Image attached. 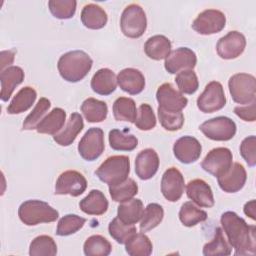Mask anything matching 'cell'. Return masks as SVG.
Returning a JSON list of instances; mask_svg holds the SVG:
<instances>
[{
  "label": "cell",
  "mask_w": 256,
  "mask_h": 256,
  "mask_svg": "<svg viewBox=\"0 0 256 256\" xmlns=\"http://www.w3.org/2000/svg\"><path fill=\"white\" fill-rule=\"evenodd\" d=\"M196 63L197 56L193 50L188 47H179L166 57L164 67L168 73L176 74L183 70H193Z\"/></svg>",
  "instance_id": "obj_14"
},
{
  "label": "cell",
  "mask_w": 256,
  "mask_h": 256,
  "mask_svg": "<svg viewBox=\"0 0 256 256\" xmlns=\"http://www.w3.org/2000/svg\"><path fill=\"white\" fill-rule=\"evenodd\" d=\"M247 179L246 170L242 164L232 163L229 170L223 175L217 177L219 187L226 193H235L240 191Z\"/></svg>",
  "instance_id": "obj_18"
},
{
  "label": "cell",
  "mask_w": 256,
  "mask_h": 256,
  "mask_svg": "<svg viewBox=\"0 0 256 256\" xmlns=\"http://www.w3.org/2000/svg\"><path fill=\"white\" fill-rule=\"evenodd\" d=\"M117 84L124 92L137 95L145 88V77L138 69L125 68L118 73Z\"/></svg>",
  "instance_id": "obj_21"
},
{
  "label": "cell",
  "mask_w": 256,
  "mask_h": 256,
  "mask_svg": "<svg viewBox=\"0 0 256 256\" xmlns=\"http://www.w3.org/2000/svg\"><path fill=\"white\" fill-rule=\"evenodd\" d=\"M246 47L245 36L238 31H230L221 37L216 44L217 54L226 60L239 57Z\"/></svg>",
  "instance_id": "obj_16"
},
{
  "label": "cell",
  "mask_w": 256,
  "mask_h": 256,
  "mask_svg": "<svg viewBox=\"0 0 256 256\" xmlns=\"http://www.w3.org/2000/svg\"><path fill=\"white\" fill-rule=\"evenodd\" d=\"M20 220L27 226H35L40 223L54 222L59 217V212L48 203L41 200L24 201L18 209Z\"/></svg>",
  "instance_id": "obj_3"
},
{
  "label": "cell",
  "mask_w": 256,
  "mask_h": 256,
  "mask_svg": "<svg viewBox=\"0 0 256 256\" xmlns=\"http://www.w3.org/2000/svg\"><path fill=\"white\" fill-rule=\"evenodd\" d=\"M159 157L152 148H146L138 153L135 158V172L141 180L151 179L158 171Z\"/></svg>",
  "instance_id": "obj_19"
},
{
  "label": "cell",
  "mask_w": 256,
  "mask_h": 256,
  "mask_svg": "<svg viewBox=\"0 0 256 256\" xmlns=\"http://www.w3.org/2000/svg\"><path fill=\"white\" fill-rule=\"evenodd\" d=\"M184 177L176 167H170L163 173L161 179V192L166 200L169 202L178 201L184 193Z\"/></svg>",
  "instance_id": "obj_15"
},
{
  "label": "cell",
  "mask_w": 256,
  "mask_h": 256,
  "mask_svg": "<svg viewBox=\"0 0 256 256\" xmlns=\"http://www.w3.org/2000/svg\"><path fill=\"white\" fill-rule=\"evenodd\" d=\"M144 212V206L140 199L132 198L122 202L117 209V217L125 224L134 225L141 220Z\"/></svg>",
  "instance_id": "obj_30"
},
{
  "label": "cell",
  "mask_w": 256,
  "mask_h": 256,
  "mask_svg": "<svg viewBox=\"0 0 256 256\" xmlns=\"http://www.w3.org/2000/svg\"><path fill=\"white\" fill-rule=\"evenodd\" d=\"M233 155L226 147H217L210 150L201 162V167L209 174L219 177L226 173L232 165Z\"/></svg>",
  "instance_id": "obj_10"
},
{
  "label": "cell",
  "mask_w": 256,
  "mask_h": 256,
  "mask_svg": "<svg viewBox=\"0 0 256 256\" xmlns=\"http://www.w3.org/2000/svg\"><path fill=\"white\" fill-rule=\"evenodd\" d=\"M81 21L86 28L98 30L107 24L108 16L102 7L94 3H89L81 11Z\"/></svg>",
  "instance_id": "obj_27"
},
{
  "label": "cell",
  "mask_w": 256,
  "mask_h": 256,
  "mask_svg": "<svg viewBox=\"0 0 256 256\" xmlns=\"http://www.w3.org/2000/svg\"><path fill=\"white\" fill-rule=\"evenodd\" d=\"M186 194L193 203L200 207L211 208L214 206V196L211 187L202 179H193L186 185Z\"/></svg>",
  "instance_id": "obj_20"
},
{
  "label": "cell",
  "mask_w": 256,
  "mask_h": 256,
  "mask_svg": "<svg viewBox=\"0 0 256 256\" xmlns=\"http://www.w3.org/2000/svg\"><path fill=\"white\" fill-rule=\"evenodd\" d=\"M109 144L116 151H132L138 145L136 136L119 129H112L109 132Z\"/></svg>",
  "instance_id": "obj_34"
},
{
  "label": "cell",
  "mask_w": 256,
  "mask_h": 256,
  "mask_svg": "<svg viewBox=\"0 0 256 256\" xmlns=\"http://www.w3.org/2000/svg\"><path fill=\"white\" fill-rule=\"evenodd\" d=\"M226 105L223 86L218 81L209 82L197 98V107L203 113H213Z\"/></svg>",
  "instance_id": "obj_9"
},
{
  "label": "cell",
  "mask_w": 256,
  "mask_h": 256,
  "mask_svg": "<svg viewBox=\"0 0 256 256\" xmlns=\"http://www.w3.org/2000/svg\"><path fill=\"white\" fill-rule=\"evenodd\" d=\"M81 112L88 122L98 123L106 119L108 107L106 102L90 97L85 99L81 104Z\"/></svg>",
  "instance_id": "obj_31"
},
{
  "label": "cell",
  "mask_w": 256,
  "mask_h": 256,
  "mask_svg": "<svg viewBox=\"0 0 256 256\" xmlns=\"http://www.w3.org/2000/svg\"><path fill=\"white\" fill-rule=\"evenodd\" d=\"M226 25L225 14L217 9L202 11L192 23V28L201 35H211L220 32Z\"/></svg>",
  "instance_id": "obj_11"
},
{
  "label": "cell",
  "mask_w": 256,
  "mask_h": 256,
  "mask_svg": "<svg viewBox=\"0 0 256 256\" xmlns=\"http://www.w3.org/2000/svg\"><path fill=\"white\" fill-rule=\"evenodd\" d=\"M108 200L101 192L97 189H92L86 197H84L79 202V207L81 211L88 215H102L108 209Z\"/></svg>",
  "instance_id": "obj_25"
},
{
  "label": "cell",
  "mask_w": 256,
  "mask_h": 256,
  "mask_svg": "<svg viewBox=\"0 0 256 256\" xmlns=\"http://www.w3.org/2000/svg\"><path fill=\"white\" fill-rule=\"evenodd\" d=\"M255 203H256L255 200L252 199L249 202L245 203L244 208H243L245 215L250 217L252 220L256 219V204Z\"/></svg>",
  "instance_id": "obj_51"
},
{
  "label": "cell",
  "mask_w": 256,
  "mask_h": 256,
  "mask_svg": "<svg viewBox=\"0 0 256 256\" xmlns=\"http://www.w3.org/2000/svg\"><path fill=\"white\" fill-rule=\"evenodd\" d=\"M171 41L164 35H154L147 39L144 44L145 54L153 60L166 59L171 52Z\"/></svg>",
  "instance_id": "obj_28"
},
{
  "label": "cell",
  "mask_w": 256,
  "mask_h": 256,
  "mask_svg": "<svg viewBox=\"0 0 256 256\" xmlns=\"http://www.w3.org/2000/svg\"><path fill=\"white\" fill-rule=\"evenodd\" d=\"M158 117L160 124L167 131H177L184 124V115L180 112H169L158 107Z\"/></svg>",
  "instance_id": "obj_46"
},
{
  "label": "cell",
  "mask_w": 256,
  "mask_h": 256,
  "mask_svg": "<svg viewBox=\"0 0 256 256\" xmlns=\"http://www.w3.org/2000/svg\"><path fill=\"white\" fill-rule=\"evenodd\" d=\"M220 222L229 244L235 250V255L255 254L256 228L254 225H248L243 218L233 211L224 212L221 215Z\"/></svg>",
  "instance_id": "obj_1"
},
{
  "label": "cell",
  "mask_w": 256,
  "mask_h": 256,
  "mask_svg": "<svg viewBox=\"0 0 256 256\" xmlns=\"http://www.w3.org/2000/svg\"><path fill=\"white\" fill-rule=\"evenodd\" d=\"M77 2L75 0H50L48 7L57 19H70L74 16Z\"/></svg>",
  "instance_id": "obj_45"
},
{
  "label": "cell",
  "mask_w": 256,
  "mask_h": 256,
  "mask_svg": "<svg viewBox=\"0 0 256 256\" xmlns=\"http://www.w3.org/2000/svg\"><path fill=\"white\" fill-rule=\"evenodd\" d=\"M37 98V92L33 87L25 86L21 88L11 100L7 107L9 114H20L32 107Z\"/></svg>",
  "instance_id": "obj_29"
},
{
  "label": "cell",
  "mask_w": 256,
  "mask_h": 256,
  "mask_svg": "<svg viewBox=\"0 0 256 256\" xmlns=\"http://www.w3.org/2000/svg\"><path fill=\"white\" fill-rule=\"evenodd\" d=\"M117 87V76L109 68H101L91 79L92 90L99 95H110Z\"/></svg>",
  "instance_id": "obj_24"
},
{
  "label": "cell",
  "mask_w": 256,
  "mask_h": 256,
  "mask_svg": "<svg viewBox=\"0 0 256 256\" xmlns=\"http://www.w3.org/2000/svg\"><path fill=\"white\" fill-rule=\"evenodd\" d=\"M51 106V102L49 99L42 97L38 100L37 104L35 105L34 109L27 115L23 122V129L24 130H33L36 129L38 123L44 118L43 116L49 110Z\"/></svg>",
  "instance_id": "obj_43"
},
{
  "label": "cell",
  "mask_w": 256,
  "mask_h": 256,
  "mask_svg": "<svg viewBox=\"0 0 256 256\" xmlns=\"http://www.w3.org/2000/svg\"><path fill=\"white\" fill-rule=\"evenodd\" d=\"M57 254V245L54 239L48 235L35 237L29 246L31 256H54Z\"/></svg>",
  "instance_id": "obj_40"
},
{
  "label": "cell",
  "mask_w": 256,
  "mask_h": 256,
  "mask_svg": "<svg viewBox=\"0 0 256 256\" xmlns=\"http://www.w3.org/2000/svg\"><path fill=\"white\" fill-rule=\"evenodd\" d=\"M230 95L234 102L247 105L256 98V79L248 73H237L232 75L228 81Z\"/></svg>",
  "instance_id": "obj_6"
},
{
  "label": "cell",
  "mask_w": 256,
  "mask_h": 256,
  "mask_svg": "<svg viewBox=\"0 0 256 256\" xmlns=\"http://www.w3.org/2000/svg\"><path fill=\"white\" fill-rule=\"evenodd\" d=\"M202 146L193 136H183L176 140L173 145V153L176 159L183 164L197 161L201 155Z\"/></svg>",
  "instance_id": "obj_17"
},
{
  "label": "cell",
  "mask_w": 256,
  "mask_h": 256,
  "mask_svg": "<svg viewBox=\"0 0 256 256\" xmlns=\"http://www.w3.org/2000/svg\"><path fill=\"white\" fill-rule=\"evenodd\" d=\"M14 55H15V52L12 50L1 52V71L4 70L6 66L9 67V65L13 63Z\"/></svg>",
  "instance_id": "obj_50"
},
{
  "label": "cell",
  "mask_w": 256,
  "mask_h": 256,
  "mask_svg": "<svg viewBox=\"0 0 256 256\" xmlns=\"http://www.w3.org/2000/svg\"><path fill=\"white\" fill-rule=\"evenodd\" d=\"M164 217V210L160 204L150 203L144 209L141 222H140V231L147 232L155 227H157Z\"/></svg>",
  "instance_id": "obj_37"
},
{
  "label": "cell",
  "mask_w": 256,
  "mask_h": 256,
  "mask_svg": "<svg viewBox=\"0 0 256 256\" xmlns=\"http://www.w3.org/2000/svg\"><path fill=\"white\" fill-rule=\"evenodd\" d=\"M159 107L169 112H180L188 104V99L171 83H163L156 91Z\"/></svg>",
  "instance_id": "obj_13"
},
{
  "label": "cell",
  "mask_w": 256,
  "mask_h": 256,
  "mask_svg": "<svg viewBox=\"0 0 256 256\" xmlns=\"http://www.w3.org/2000/svg\"><path fill=\"white\" fill-rule=\"evenodd\" d=\"M200 131L209 139L214 141H228L236 134L235 122L226 116H218L203 122Z\"/></svg>",
  "instance_id": "obj_7"
},
{
  "label": "cell",
  "mask_w": 256,
  "mask_h": 256,
  "mask_svg": "<svg viewBox=\"0 0 256 256\" xmlns=\"http://www.w3.org/2000/svg\"><path fill=\"white\" fill-rule=\"evenodd\" d=\"M130 173V159L125 155H113L108 157L96 169L95 174L100 181L109 186L122 183Z\"/></svg>",
  "instance_id": "obj_4"
},
{
  "label": "cell",
  "mask_w": 256,
  "mask_h": 256,
  "mask_svg": "<svg viewBox=\"0 0 256 256\" xmlns=\"http://www.w3.org/2000/svg\"><path fill=\"white\" fill-rule=\"evenodd\" d=\"M24 77H25L24 71L19 66H9L1 71L0 98L2 101L6 102L10 99L15 88L23 82Z\"/></svg>",
  "instance_id": "obj_22"
},
{
  "label": "cell",
  "mask_w": 256,
  "mask_h": 256,
  "mask_svg": "<svg viewBox=\"0 0 256 256\" xmlns=\"http://www.w3.org/2000/svg\"><path fill=\"white\" fill-rule=\"evenodd\" d=\"M86 219L76 214H67L63 216L57 224L56 234L58 236H69L79 231L85 224Z\"/></svg>",
  "instance_id": "obj_42"
},
{
  "label": "cell",
  "mask_w": 256,
  "mask_h": 256,
  "mask_svg": "<svg viewBox=\"0 0 256 256\" xmlns=\"http://www.w3.org/2000/svg\"><path fill=\"white\" fill-rule=\"evenodd\" d=\"M179 219L186 227H193L207 219L206 211L198 208L192 201L184 202L179 211Z\"/></svg>",
  "instance_id": "obj_35"
},
{
  "label": "cell",
  "mask_w": 256,
  "mask_h": 256,
  "mask_svg": "<svg viewBox=\"0 0 256 256\" xmlns=\"http://www.w3.org/2000/svg\"><path fill=\"white\" fill-rule=\"evenodd\" d=\"M120 27L128 38L141 37L147 28V17L143 8L135 3L126 6L121 14Z\"/></svg>",
  "instance_id": "obj_5"
},
{
  "label": "cell",
  "mask_w": 256,
  "mask_h": 256,
  "mask_svg": "<svg viewBox=\"0 0 256 256\" xmlns=\"http://www.w3.org/2000/svg\"><path fill=\"white\" fill-rule=\"evenodd\" d=\"M234 113L244 121L254 122L256 119V101L244 106H236Z\"/></svg>",
  "instance_id": "obj_49"
},
{
  "label": "cell",
  "mask_w": 256,
  "mask_h": 256,
  "mask_svg": "<svg viewBox=\"0 0 256 256\" xmlns=\"http://www.w3.org/2000/svg\"><path fill=\"white\" fill-rule=\"evenodd\" d=\"M240 154L246 163L253 167L256 164V137L254 135L243 139L240 144Z\"/></svg>",
  "instance_id": "obj_48"
},
{
  "label": "cell",
  "mask_w": 256,
  "mask_h": 256,
  "mask_svg": "<svg viewBox=\"0 0 256 256\" xmlns=\"http://www.w3.org/2000/svg\"><path fill=\"white\" fill-rule=\"evenodd\" d=\"M134 124L139 130L142 131L151 130L156 126V116L153 112L152 107L149 104L143 103L139 106L137 118Z\"/></svg>",
  "instance_id": "obj_47"
},
{
  "label": "cell",
  "mask_w": 256,
  "mask_h": 256,
  "mask_svg": "<svg viewBox=\"0 0 256 256\" xmlns=\"http://www.w3.org/2000/svg\"><path fill=\"white\" fill-rule=\"evenodd\" d=\"M104 149V132L98 127L89 128L78 144V152L86 161L96 160L102 155Z\"/></svg>",
  "instance_id": "obj_8"
},
{
  "label": "cell",
  "mask_w": 256,
  "mask_h": 256,
  "mask_svg": "<svg viewBox=\"0 0 256 256\" xmlns=\"http://www.w3.org/2000/svg\"><path fill=\"white\" fill-rule=\"evenodd\" d=\"M83 128L84 122L82 116L79 113L74 112L70 115L64 129L53 136V140L60 146H69L75 141L77 135Z\"/></svg>",
  "instance_id": "obj_23"
},
{
  "label": "cell",
  "mask_w": 256,
  "mask_h": 256,
  "mask_svg": "<svg viewBox=\"0 0 256 256\" xmlns=\"http://www.w3.org/2000/svg\"><path fill=\"white\" fill-rule=\"evenodd\" d=\"M110 236L119 244H125L136 232L137 229L134 225L123 223L118 217L112 219L108 225Z\"/></svg>",
  "instance_id": "obj_41"
},
{
  "label": "cell",
  "mask_w": 256,
  "mask_h": 256,
  "mask_svg": "<svg viewBox=\"0 0 256 256\" xmlns=\"http://www.w3.org/2000/svg\"><path fill=\"white\" fill-rule=\"evenodd\" d=\"M87 188V180L84 175L76 170H67L61 173L55 184V194L80 196Z\"/></svg>",
  "instance_id": "obj_12"
},
{
  "label": "cell",
  "mask_w": 256,
  "mask_h": 256,
  "mask_svg": "<svg viewBox=\"0 0 256 256\" xmlns=\"http://www.w3.org/2000/svg\"><path fill=\"white\" fill-rule=\"evenodd\" d=\"M113 115L117 121L134 123L137 118L135 101L129 97H119L113 103Z\"/></svg>",
  "instance_id": "obj_32"
},
{
  "label": "cell",
  "mask_w": 256,
  "mask_h": 256,
  "mask_svg": "<svg viewBox=\"0 0 256 256\" xmlns=\"http://www.w3.org/2000/svg\"><path fill=\"white\" fill-rule=\"evenodd\" d=\"M83 251L86 256H108L112 251V245L102 235H92L84 242Z\"/></svg>",
  "instance_id": "obj_38"
},
{
  "label": "cell",
  "mask_w": 256,
  "mask_h": 256,
  "mask_svg": "<svg viewBox=\"0 0 256 256\" xmlns=\"http://www.w3.org/2000/svg\"><path fill=\"white\" fill-rule=\"evenodd\" d=\"M66 121V112L62 108H53L36 126L39 134L55 135L64 126Z\"/></svg>",
  "instance_id": "obj_26"
},
{
  "label": "cell",
  "mask_w": 256,
  "mask_h": 256,
  "mask_svg": "<svg viewBox=\"0 0 256 256\" xmlns=\"http://www.w3.org/2000/svg\"><path fill=\"white\" fill-rule=\"evenodd\" d=\"M93 65L91 57L82 50L64 53L58 60L57 68L60 76L72 83L81 81L89 73Z\"/></svg>",
  "instance_id": "obj_2"
},
{
  "label": "cell",
  "mask_w": 256,
  "mask_h": 256,
  "mask_svg": "<svg viewBox=\"0 0 256 256\" xmlns=\"http://www.w3.org/2000/svg\"><path fill=\"white\" fill-rule=\"evenodd\" d=\"M109 193L113 201L125 202L132 199L138 193V185L132 178H127L120 184L109 186Z\"/></svg>",
  "instance_id": "obj_39"
},
{
  "label": "cell",
  "mask_w": 256,
  "mask_h": 256,
  "mask_svg": "<svg viewBox=\"0 0 256 256\" xmlns=\"http://www.w3.org/2000/svg\"><path fill=\"white\" fill-rule=\"evenodd\" d=\"M232 252L231 245L224 237L223 230L219 227L216 228L213 239L206 243L203 247V255L205 256H217V255H230Z\"/></svg>",
  "instance_id": "obj_36"
},
{
  "label": "cell",
  "mask_w": 256,
  "mask_h": 256,
  "mask_svg": "<svg viewBox=\"0 0 256 256\" xmlns=\"http://www.w3.org/2000/svg\"><path fill=\"white\" fill-rule=\"evenodd\" d=\"M178 90L182 94H194L199 87V81L193 70H183L177 73L175 77Z\"/></svg>",
  "instance_id": "obj_44"
},
{
  "label": "cell",
  "mask_w": 256,
  "mask_h": 256,
  "mask_svg": "<svg viewBox=\"0 0 256 256\" xmlns=\"http://www.w3.org/2000/svg\"><path fill=\"white\" fill-rule=\"evenodd\" d=\"M125 250L130 256H149L152 253L153 245L149 237L140 232L135 233L125 243Z\"/></svg>",
  "instance_id": "obj_33"
}]
</instances>
